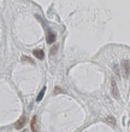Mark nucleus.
<instances>
[{
	"mask_svg": "<svg viewBox=\"0 0 130 132\" xmlns=\"http://www.w3.org/2000/svg\"><path fill=\"white\" fill-rule=\"evenodd\" d=\"M122 70H123V76L124 78H129V73H130V62L128 60H124L122 62Z\"/></svg>",
	"mask_w": 130,
	"mask_h": 132,
	"instance_id": "obj_1",
	"label": "nucleus"
},
{
	"mask_svg": "<svg viewBox=\"0 0 130 132\" xmlns=\"http://www.w3.org/2000/svg\"><path fill=\"white\" fill-rule=\"evenodd\" d=\"M111 92H112L114 98L119 100V91H118V87H117V84H116V80L113 78L111 79Z\"/></svg>",
	"mask_w": 130,
	"mask_h": 132,
	"instance_id": "obj_2",
	"label": "nucleus"
},
{
	"mask_svg": "<svg viewBox=\"0 0 130 132\" xmlns=\"http://www.w3.org/2000/svg\"><path fill=\"white\" fill-rule=\"evenodd\" d=\"M25 122H27V118H25V115H22L19 119L16 121V124H15V128L21 130L22 127H24V126H25Z\"/></svg>",
	"mask_w": 130,
	"mask_h": 132,
	"instance_id": "obj_3",
	"label": "nucleus"
},
{
	"mask_svg": "<svg viewBox=\"0 0 130 132\" xmlns=\"http://www.w3.org/2000/svg\"><path fill=\"white\" fill-rule=\"evenodd\" d=\"M30 127H32V132H39V128H37V116H34L32 119Z\"/></svg>",
	"mask_w": 130,
	"mask_h": 132,
	"instance_id": "obj_4",
	"label": "nucleus"
},
{
	"mask_svg": "<svg viewBox=\"0 0 130 132\" xmlns=\"http://www.w3.org/2000/svg\"><path fill=\"white\" fill-rule=\"evenodd\" d=\"M33 53H34V56H35L36 58H39V60H43V57H45V53H43V51L41 50V48H36V50H34Z\"/></svg>",
	"mask_w": 130,
	"mask_h": 132,
	"instance_id": "obj_5",
	"label": "nucleus"
},
{
	"mask_svg": "<svg viewBox=\"0 0 130 132\" xmlns=\"http://www.w3.org/2000/svg\"><path fill=\"white\" fill-rule=\"evenodd\" d=\"M55 40V34L52 32H47V43L48 44H52V43H54Z\"/></svg>",
	"mask_w": 130,
	"mask_h": 132,
	"instance_id": "obj_6",
	"label": "nucleus"
},
{
	"mask_svg": "<svg viewBox=\"0 0 130 132\" xmlns=\"http://www.w3.org/2000/svg\"><path fill=\"white\" fill-rule=\"evenodd\" d=\"M106 122H107L108 125H111V126H116V120H114L113 116H107Z\"/></svg>",
	"mask_w": 130,
	"mask_h": 132,
	"instance_id": "obj_7",
	"label": "nucleus"
},
{
	"mask_svg": "<svg viewBox=\"0 0 130 132\" xmlns=\"http://www.w3.org/2000/svg\"><path fill=\"white\" fill-rule=\"evenodd\" d=\"M45 92H46V86H45V87H43L42 90H41V92L39 93V96H37V98H36V101H37V102H40V101L42 100L43 95H45Z\"/></svg>",
	"mask_w": 130,
	"mask_h": 132,
	"instance_id": "obj_8",
	"label": "nucleus"
},
{
	"mask_svg": "<svg viewBox=\"0 0 130 132\" xmlns=\"http://www.w3.org/2000/svg\"><path fill=\"white\" fill-rule=\"evenodd\" d=\"M57 48H58V46H57V45H55L54 47L52 48V51H51V55H53V53H55V52H57Z\"/></svg>",
	"mask_w": 130,
	"mask_h": 132,
	"instance_id": "obj_9",
	"label": "nucleus"
},
{
	"mask_svg": "<svg viewBox=\"0 0 130 132\" xmlns=\"http://www.w3.org/2000/svg\"><path fill=\"white\" fill-rule=\"evenodd\" d=\"M57 90L54 91V93H59V92H63V90H60V87H55Z\"/></svg>",
	"mask_w": 130,
	"mask_h": 132,
	"instance_id": "obj_10",
	"label": "nucleus"
},
{
	"mask_svg": "<svg viewBox=\"0 0 130 132\" xmlns=\"http://www.w3.org/2000/svg\"><path fill=\"white\" fill-rule=\"evenodd\" d=\"M114 72L117 73V74H119V70H118V65H114Z\"/></svg>",
	"mask_w": 130,
	"mask_h": 132,
	"instance_id": "obj_11",
	"label": "nucleus"
},
{
	"mask_svg": "<svg viewBox=\"0 0 130 132\" xmlns=\"http://www.w3.org/2000/svg\"><path fill=\"white\" fill-rule=\"evenodd\" d=\"M23 132H27V131H23Z\"/></svg>",
	"mask_w": 130,
	"mask_h": 132,
	"instance_id": "obj_12",
	"label": "nucleus"
}]
</instances>
